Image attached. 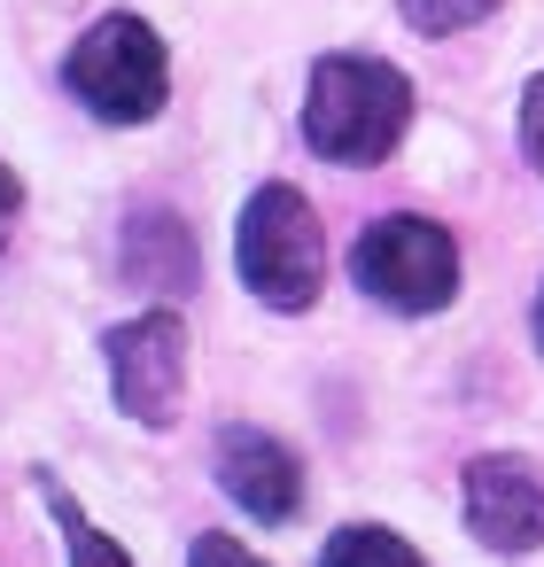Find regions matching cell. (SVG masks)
<instances>
[{
    "mask_svg": "<svg viewBox=\"0 0 544 567\" xmlns=\"http://www.w3.org/2000/svg\"><path fill=\"white\" fill-rule=\"evenodd\" d=\"M412 125V79L381 55H319L311 86H304V141L319 164L366 172L381 156H397Z\"/></svg>",
    "mask_w": 544,
    "mask_h": 567,
    "instance_id": "1",
    "label": "cell"
},
{
    "mask_svg": "<svg viewBox=\"0 0 544 567\" xmlns=\"http://www.w3.org/2000/svg\"><path fill=\"white\" fill-rule=\"evenodd\" d=\"M63 86L102 125H148L164 110V94H172V55H164L148 17H102L63 55Z\"/></svg>",
    "mask_w": 544,
    "mask_h": 567,
    "instance_id": "2",
    "label": "cell"
},
{
    "mask_svg": "<svg viewBox=\"0 0 544 567\" xmlns=\"http://www.w3.org/2000/svg\"><path fill=\"white\" fill-rule=\"evenodd\" d=\"M234 257H242V280L257 303L273 311H304L319 296V272H327V249H319V210L273 179L242 203V226H234Z\"/></svg>",
    "mask_w": 544,
    "mask_h": 567,
    "instance_id": "3",
    "label": "cell"
},
{
    "mask_svg": "<svg viewBox=\"0 0 544 567\" xmlns=\"http://www.w3.org/2000/svg\"><path fill=\"white\" fill-rule=\"evenodd\" d=\"M350 280L373 303H389V311H412V319L420 311H443L459 296V241L435 218H420V210H389V218H373L358 234Z\"/></svg>",
    "mask_w": 544,
    "mask_h": 567,
    "instance_id": "4",
    "label": "cell"
},
{
    "mask_svg": "<svg viewBox=\"0 0 544 567\" xmlns=\"http://www.w3.org/2000/svg\"><path fill=\"white\" fill-rule=\"evenodd\" d=\"M102 350H110V396L141 427H172L179 389H187V319L179 311H141V319L110 327Z\"/></svg>",
    "mask_w": 544,
    "mask_h": 567,
    "instance_id": "5",
    "label": "cell"
},
{
    "mask_svg": "<svg viewBox=\"0 0 544 567\" xmlns=\"http://www.w3.org/2000/svg\"><path fill=\"white\" fill-rule=\"evenodd\" d=\"M218 489H226L249 520L280 528V520L304 513V458H296L273 427L234 420V427H218Z\"/></svg>",
    "mask_w": 544,
    "mask_h": 567,
    "instance_id": "6",
    "label": "cell"
},
{
    "mask_svg": "<svg viewBox=\"0 0 544 567\" xmlns=\"http://www.w3.org/2000/svg\"><path fill=\"white\" fill-rule=\"evenodd\" d=\"M466 528L490 551H536L544 544V474L513 451H482L466 466Z\"/></svg>",
    "mask_w": 544,
    "mask_h": 567,
    "instance_id": "7",
    "label": "cell"
},
{
    "mask_svg": "<svg viewBox=\"0 0 544 567\" xmlns=\"http://www.w3.org/2000/svg\"><path fill=\"white\" fill-rule=\"evenodd\" d=\"M125 280L133 288H195V234L172 218V210H133L125 218Z\"/></svg>",
    "mask_w": 544,
    "mask_h": 567,
    "instance_id": "8",
    "label": "cell"
},
{
    "mask_svg": "<svg viewBox=\"0 0 544 567\" xmlns=\"http://www.w3.org/2000/svg\"><path fill=\"white\" fill-rule=\"evenodd\" d=\"M40 489H48V513H55V528H63V551H71V567H133L94 520H86V505L55 482V474H40Z\"/></svg>",
    "mask_w": 544,
    "mask_h": 567,
    "instance_id": "9",
    "label": "cell"
},
{
    "mask_svg": "<svg viewBox=\"0 0 544 567\" xmlns=\"http://www.w3.org/2000/svg\"><path fill=\"white\" fill-rule=\"evenodd\" d=\"M319 567H428L397 528H373V520H350V528H335L327 536V551H319Z\"/></svg>",
    "mask_w": 544,
    "mask_h": 567,
    "instance_id": "10",
    "label": "cell"
},
{
    "mask_svg": "<svg viewBox=\"0 0 544 567\" xmlns=\"http://www.w3.org/2000/svg\"><path fill=\"white\" fill-rule=\"evenodd\" d=\"M397 9H404V24H412V32L451 40V32H474V24L497 9V0H397Z\"/></svg>",
    "mask_w": 544,
    "mask_h": 567,
    "instance_id": "11",
    "label": "cell"
},
{
    "mask_svg": "<svg viewBox=\"0 0 544 567\" xmlns=\"http://www.w3.org/2000/svg\"><path fill=\"white\" fill-rule=\"evenodd\" d=\"M187 567H265V559H257V551H249L242 536H218V528H211V536H195Z\"/></svg>",
    "mask_w": 544,
    "mask_h": 567,
    "instance_id": "12",
    "label": "cell"
},
{
    "mask_svg": "<svg viewBox=\"0 0 544 567\" xmlns=\"http://www.w3.org/2000/svg\"><path fill=\"white\" fill-rule=\"evenodd\" d=\"M521 156L544 172V71H536L528 94H521Z\"/></svg>",
    "mask_w": 544,
    "mask_h": 567,
    "instance_id": "13",
    "label": "cell"
},
{
    "mask_svg": "<svg viewBox=\"0 0 544 567\" xmlns=\"http://www.w3.org/2000/svg\"><path fill=\"white\" fill-rule=\"evenodd\" d=\"M17 210H24V179L0 164V241H9V226H17Z\"/></svg>",
    "mask_w": 544,
    "mask_h": 567,
    "instance_id": "14",
    "label": "cell"
},
{
    "mask_svg": "<svg viewBox=\"0 0 544 567\" xmlns=\"http://www.w3.org/2000/svg\"><path fill=\"white\" fill-rule=\"evenodd\" d=\"M536 342H544V296H536Z\"/></svg>",
    "mask_w": 544,
    "mask_h": 567,
    "instance_id": "15",
    "label": "cell"
}]
</instances>
